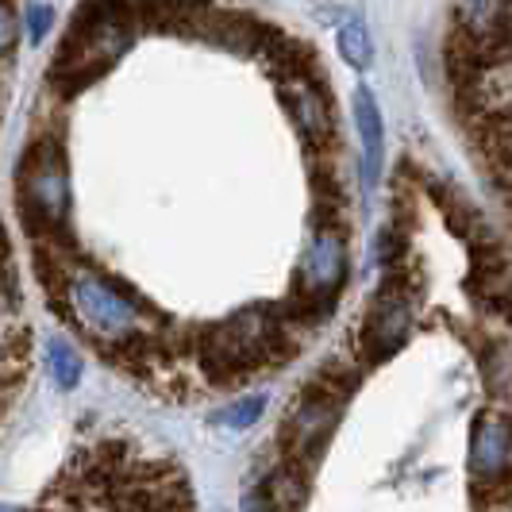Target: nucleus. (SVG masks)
Returning a JSON list of instances; mask_svg holds the SVG:
<instances>
[{"label":"nucleus","mask_w":512,"mask_h":512,"mask_svg":"<svg viewBox=\"0 0 512 512\" xmlns=\"http://www.w3.org/2000/svg\"><path fill=\"white\" fill-rule=\"evenodd\" d=\"M47 366H51V378L58 382V389H74L81 382V355L58 335L47 343Z\"/></svg>","instance_id":"4"},{"label":"nucleus","mask_w":512,"mask_h":512,"mask_svg":"<svg viewBox=\"0 0 512 512\" xmlns=\"http://www.w3.org/2000/svg\"><path fill=\"white\" fill-rule=\"evenodd\" d=\"M351 389H355V374H343L339 366H328L316 382L308 385L282 428V459L297 462L305 470H312L320 462Z\"/></svg>","instance_id":"1"},{"label":"nucleus","mask_w":512,"mask_h":512,"mask_svg":"<svg viewBox=\"0 0 512 512\" xmlns=\"http://www.w3.org/2000/svg\"><path fill=\"white\" fill-rule=\"evenodd\" d=\"M54 27V12L47 4H27V35L31 43H43Z\"/></svg>","instance_id":"7"},{"label":"nucleus","mask_w":512,"mask_h":512,"mask_svg":"<svg viewBox=\"0 0 512 512\" xmlns=\"http://www.w3.org/2000/svg\"><path fill=\"white\" fill-rule=\"evenodd\" d=\"M512 459V420L482 416L470 439V470L478 482H497Z\"/></svg>","instance_id":"2"},{"label":"nucleus","mask_w":512,"mask_h":512,"mask_svg":"<svg viewBox=\"0 0 512 512\" xmlns=\"http://www.w3.org/2000/svg\"><path fill=\"white\" fill-rule=\"evenodd\" d=\"M339 58H343L351 70H370L374 47H370V35H366V27H362L359 20L343 24V31H339Z\"/></svg>","instance_id":"5"},{"label":"nucleus","mask_w":512,"mask_h":512,"mask_svg":"<svg viewBox=\"0 0 512 512\" xmlns=\"http://www.w3.org/2000/svg\"><path fill=\"white\" fill-rule=\"evenodd\" d=\"M0 512H16V509H12V505H0Z\"/></svg>","instance_id":"8"},{"label":"nucleus","mask_w":512,"mask_h":512,"mask_svg":"<svg viewBox=\"0 0 512 512\" xmlns=\"http://www.w3.org/2000/svg\"><path fill=\"white\" fill-rule=\"evenodd\" d=\"M355 120H359V135H362V178H366V189H378L382 162H385V135H382V112H378V101H374L370 89L355 93Z\"/></svg>","instance_id":"3"},{"label":"nucleus","mask_w":512,"mask_h":512,"mask_svg":"<svg viewBox=\"0 0 512 512\" xmlns=\"http://www.w3.org/2000/svg\"><path fill=\"white\" fill-rule=\"evenodd\" d=\"M266 412V397H243V401H235L228 409L216 416V424H224V428H251L258 416Z\"/></svg>","instance_id":"6"}]
</instances>
